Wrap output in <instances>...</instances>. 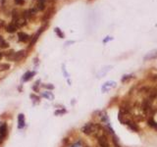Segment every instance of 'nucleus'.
I'll use <instances>...</instances> for the list:
<instances>
[{
  "instance_id": "obj_1",
  "label": "nucleus",
  "mask_w": 157,
  "mask_h": 147,
  "mask_svg": "<svg viewBox=\"0 0 157 147\" xmlns=\"http://www.w3.org/2000/svg\"><path fill=\"white\" fill-rule=\"evenodd\" d=\"M24 55H25V51L24 50H20L19 52H14L13 54H11V55H9V56H7L6 57V59L7 60H10V61H20V60H22L23 58H24Z\"/></svg>"
},
{
  "instance_id": "obj_2",
  "label": "nucleus",
  "mask_w": 157,
  "mask_h": 147,
  "mask_svg": "<svg viewBox=\"0 0 157 147\" xmlns=\"http://www.w3.org/2000/svg\"><path fill=\"white\" fill-rule=\"evenodd\" d=\"M95 129H96V126L93 125V124H90V123H89V124H87L86 126H85L84 127H82V130L86 134H91L92 132L95 130Z\"/></svg>"
},
{
  "instance_id": "obj_3",
  "label": "nucleus",
  "mask_w": 157,
  "mask_h": 147,
  "mask_svg": "<svg viewBox=\"0 0 157 147\" xmlns=\"http://www.w3.org/2000/svg\"><path fill=\"white\" fill-rule=\"evenodd\" d=\"M98 144L100 147H110V144H109V141L107 139V136L106 135H101V136H98Z\"/></svg>"
},
{
  "instance_id": "obj_4",
  "label": "nucleus",
  "mask_w": 157,
  "mask_h": 147,
  "mask_svg": "<svg viewBox=\"0 0 157 147\" xmlns=\"http://www.w3.org/2000/svg\"><path fill=\"white\" fill-rule=\"evenodd\" d=\"M55 13V10H54V8L53 7H50L47 11L45 12V14L43 15V18H42V21L43 22H46V21H48L50 18H51L53 16V14Z\"/></svg>"
},
{
  "instance_id": "obj_5",
  "label": "nucleus",
  "mask_w": 157,
  "mask_h": 147,
  "mask_svg": "<svg viewBox=\"0 0 157 147\" xmlns=\"http://www.w3.org/2000/svg\"><path fill=\"white\" fill-rule=\"evenodd\" d=\"M18 39L21 42H27L31 39V36L29 35H27L26 32H23V31H20L18 32Z\"/></svg>"
},
{
  "instance_id": "obj_6",
  "label": "nucleus",
  "mask_w": 157,
  "mask_h": 147,
  "mask_svg": "<svg viewBox=\"0 0 157 147\" xmlns=\"http://www.w3.org/2000/svg\"><path fill=\"white\" fill-rule=\"evenodd\" d=\"M47 0H36L35 3V9L38 11H43L45 9V4Z\"/></svg>"
},
{
  "instance_id": "obj_7",
  "label": "nucleus",
  "mask_w": 157,
  "mask_h": 147,
  "mask_svg": "<svg viewBox=\"0 0 157 147\" xmlns=\"http://www.w3.org/2000/svg\"><path fill=\"white\" fill-rule=\"evenodd\" d=\"M157 57V49L155 50H152L151 52H149V53H147L145 56H144V60L147 61V60H151V59H154Z\"/></svg>"
},
{
  "instance_id": "obj_8",
  "label": "nucleus",
  "mask_w": 157,
  "mask_h": 147,
  "mask_svg": "<svg viewBox=\"0 0 157 147\" xmlns=\"http://www.w3.org/2000/svg\"><path fill=\"white\" fill-rule=\"evenodd\" d=\"M17 26H16V24H14L13 22L10 23L9 25L6 27V31L7 32H10V34H12V32H15L16 30H17Z\"/></svg>"
},
{
  "instance_id": "obj_9",
  "label": "nucleus",
  "mask_w": 157,
  "mask_h": 147,
  "mask_svg": "<svg viewBox=\"0 0 157 147\" xmlns=\"http://www.w3.org/2000/svg\"><path fill=\"white\" fill-rule=\"evenodd\" d=\"M127 125L130 127L133 131H138V130H140V127H138V126L136 124L135 122H133V121H127Z\"/></svg>"
},
{
  "instance_id": "obj_10",
  "label": "nucleus",
  "mask_w": 157,
  "mask_h": 147,
  "mask_svg": "<svg viewBox=\"0 0 157 147\" xmlns=\"http://www.w3.org/2000/svg\"><path fill=\"white\" fill-rule=\"evenodd\" d=\"M39 35H40V32L38 31V32H36V35H35L33 37H31V43H30V45H29V48H27V49H31V47H33V46L35 45V43L36 40H38V39Z\"/></svg>"
},
{
  "instance_id": "obj_11",
  "label": "nucleus",
  "mask_w": 157,
  "mask_h": 147,
  "mask_svg": "<svg viewBox=\"0 0 157 147\" xmlns=\"http://www.w3.org/2000/svg\"><path fill=\"white\" fill-rule=\"evenodd\" d=\"M6 135H7V127H6L5 124H4V125H2L1 127H0V137L4 138Z\"/></svg>"
},
{
  "instance_id": "obj_12",
  "label": "nucleus",
  "mask_w": 157,
  "mask_h": 147,
  "mask_svg": "<svg viewBox=\"0 0 157 147\" xmlns=\"http://www.w3.org/2000/svg\"><path fill=\"white\" fill-rule=\"evenodd\" d=\"M18 122H19V129H22L25 126V117L23 114H20L18 117Z\"/></svg>"
},
{
  "instance_id": "obj_13",
  "label": "nucleus",
  "mask_w": 157,
  "mask_h": 147,
  "mask_svg": "<svg viewBox=\"0 0 157 147\" xmlns=\"http://www.w3.org/2000/svg\"><path fill=\"white\" fill-rule=\"evenodd\" d=\"M147 124H148V127H152V129H154V130H157V123L153 119H152V118L148 120Z\"/></svg>"
},
{
  "instance_id": "obj_14",
  "label": "nucleus",
  "mask_w": 157,
  "mask_h": 147,
  "mask_svg": "<svg viewBox=\"0 0 157 147\" xmlns=\"http://www.w3.org/2000/svg\"><path fill=\"white\" fill-rule=\"evenodd\" d=\"M35 75V73H31V72H27L26 74H25V75H24V79L25 82H27V80H29L31 77H33V75Z\"/></svg>"
},
{
  "instance_id": "obj_15",
  "label": "nucleus",
  "mask_w": 157,
  "mask_h": 147,
  "mask_svg": "<svg viewBox=\"0 0 157 147\" xmlns=\"http://www.w3.org/2000/svg\"><path fill=\"white\" fill-rule=\"evenodd\" d=\"M9 68H10L9 64H0V71H6L9 70Z\"/></svg>"
},
{
  "instance_id": "obj_16",
  "label": "nucleus",
  "mask_w": 157,
  "mask_h": 147,
  "mask_svg": "<svg viewBox=\"0 0 157 147\" xmlns=\"http://www.w3.org/2000/svg\"><path fill=\"white\" fill-rule=\"evenodd\" d=\"M55 32H56V34L59 35V37H61V39H63V37H64V34H63V32H62L61 31H60V28H55Z\"/></svg>"
},
{
  "instance_id": "obj_17",
  "label": "nucleus",
  "mask_w": 157,
  "mask_h": 147,
  "mask_svg": "<svg viewBox=\"0 0 157 147\" xmlns=\"http://www.w3.org/2000/svg\"><path fill=\"white\" fill-rule=\"evenodd\" d=\"M112 141H113L114 147H121V145H120V144L118 143V139H117V137H116V136H113Z\"/></svg>"
},
{
  "instance_id": "obj_18",
  "label": "nucleus",
  "mask_w": 157,
  "mask_h": 147,
  "mask_svg": "<svg viewBox=\"0 0 157 147\" xmlns=\"http://www.w3.org/2000/svg\"><path fill=\"white\" fill-rule=\"evenodd\" d=\"M0 47H1V48H8L9 43L6 41H2V42H0Z\"/></svg>"
},
{
  "instance_id": "obj_19",
  "label": "nucleus",
  "mask_w": 157,
  "mask_h": 147,
  "mask_svg": "<svg viewBox=\"0 0 157 147\" xmlns=\"http://www.w3.org/2000/svg\"><path fill=\"white\" fill-rule=\"evenodd\" d=\"M14 1H15L16 4H18V5H24V3H25V0H14Z\"/></svg>"
},
{
  "instance_id": "obj_20",
  "label": "nucleus",
  "mask_w": 157,
  "mask_h": 147,
  "mask_svg": "<svg viewBox=\"0 0 157 147\" xmlns=\"http://www.w3.org/2000/svg\"><path fill=\"white\" fill-rule=\"evenodd\" d=\"M4 27V21L3 20H0V30Z\"/></svg>"
},
{
  "instance_id": "obj_21",
  "label": "nucleus",
  "mask_w": 157,
  "mask_h": 147,
  "mask_svg": "<svg viewBox=\"0 0 157 147\" xmlns=\"http://www.w3.org/2000/svg\"><path fill=\"white\" fill-rule=\"evenodd\" d=\"M2 41H4V40H3V36H2V35H0V42H2Z\"/></svg>"
},
{
  "instance_id": "obj_22",
  "label": "nucleus",
  "mask_w": 157,
  "mask_h": 147,
  "mask_svg": "<svg viewBox=\"0 0 157 147\" xmlns=\"http://www.w3.org/2000/svg\"><path fill=\"white\" fill-rule=\"evenodd\" d=\"M1 58H2V53L0 52V60H1Z\"/></svg>"
},
{
  "instance_id": "obj_23",
  "label": "nucleus",
  "mask_w": 157,
  "mask_h": 147,
  "mask_svg": "<svg viewBox=\"0 0 157 147\" xmlns=\"http://www.w3.org/2000/svg\"><path fill=\"white\" fill-rule=\"evenodd\" d=\"M85 147H89V146H85Z\"/></svg>"
}]
</instances>
